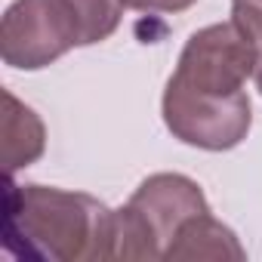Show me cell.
Listing matches in <instances>:
<instances>
[{"label":"cell","mask_w":262,"mask_h":262,"mask_svg":"<svg viewBox=\"0 0 262 262\" xmlns=\"http://www.w3.org/2000/svg\"><path fill=\"white\" fill-rule=\"evenodd\" d=\"M231 19L262 50V0H231Z\"/></svg>","instance_id":"obj_9"},{"label":"cell","mask_w":262,"mask_h":262,"mask_svg":"<svg viewBox=\"0 0 262 262\" xmlns=\"http://www.w3.org/2000/svg\"><path fill=\"white\" fill-rule=\"evenodd\" d=\"M83 47L71 0H16L0 22V56L10 68L37 71Z\"/></svg>","instance_id":"obj_3"},{"label":"cell","mask_w":262,"mask_h":262,"mask_svg":"<svg viewBox=\"0 0 262 262\" xmlns=\"http://www.w3.org/2000/svg\"><path fill=\"white\" fill-rule=\"evenodd\" d=\"M256 62V40L231 19L194 31L170 80L204 96H234L244 93V83L247 77H253Z\"/></svg>","instance_id":"obj_2"},{"label":"cell","mask_w":262,"mask_h":262,"mask_svg":"<svg viewBox=\"0 0 262 262\" xmlns=\"http://www.w3.org/2000/svg\"><path fill=\"white\" fill-rule=\"evenodd\" d=\"M71 7H74L77 22H80L83 47H90V43L108 40L117 31L123 0H71Z\"/></svg>","instance_id":"obj_8"},{"label":"cell","mask_w":262,"mask_h":262,"mask_svg":"<svg viewBox=\"0 0 262 262\" xmlns=\"http://www.w3.org/2000/svg\"><path fill=\"white\" fill-rule=\"evenodd\" d=\"M139 216V222L145 225V231L151 234V241L161 247V259L164 250L170 247V241L176 237V231L198 213H207L210 204L201 191V185L182 173H155L148 176L126 204Z\"/></svg>","instance_id":"obj_5"},{"label":"cell","mask_w":262,"mask_h":262,"mask_svg":"<svg viewBox=\"0 0 262 262\" xmlns=\"http://www.w3.org/2000/svg\"><path fill=\"white\" fill-rule=\"evenodd\" d=\"M161 111L167 129L179 142L204 151H228L241 145L253 123V108L247 93L204 96L179 86L176 80H167Z\"/></svg>","instance_id":"obj_4"},{"label":"cell","mask_w":262,"mask_h":262,"mask_svg":"<svg viewBox=\"0 0 262 262\" xmlns=\"http://www.w3.org/2000/svg\"><path fill=\"white\" fill-rule=\"evenodd\" d=\"M47 148V129L43 120L19 102L10 90H4V167L7 176L16 170L31 167Z\"/></svg>","instance_id":"obj_7"},{"label":"cell","mask_w":262,"mask_h":262,"mask_svg":"<svg viewBox=\"0 0 262 262\" xmlns=\"http://www.w3.org/2000/svg\"><path fill=\"white\" fill-rule=\"evenodd\" d=\"M164 259L167 262H194V259H207V262H244L247 259V250L241 247L237 234L222 225L219 219L207 213H198L191 216L179 231L176 237L170 241V247L164 250Z\"/></svg>","instance_id":"obj_6"},{"label":"cell","mask_w":262,"mask_h":262,"mask_svg":"<svg viewBox=\"0 0 262 262\" xmlns=\"http://www.w3.org/2000/svg\"><path fill=\"white\" fill-rule=\"evenodd\" d=\"M111 210L83 191L10 185L4 250L16 259L99 262L108 259Z\"/></svg>","instance_id":"obj_1"},{"label":"cell","mask_w":262,"mask_h":262,"mask_svg":"<svg viewBox=\"0 0 262 262\" xmlns=\"http://www.w3.org/2000/svg\"><path fill=\"white\" fill-rule=\"evenodd\" d=\"M253 77H256V90L262 93V50H259V62H256V71H253Z\"/></svg>","instance_id":"obj_11"},{"label":"cell","mask_w":262,"mask_h":262,"mask_svg":"<svg viewBox=\"0 0 262 262\" xmlns=\"http://www.w3.org/2000/svg\"><path fill=\"white\" fill-rule=\"evenodd\" d=\"M194 4L198 0H123L126 10H139V13H182Z\"/></svg>","instance_id":"obj_10"}]
</instances>
